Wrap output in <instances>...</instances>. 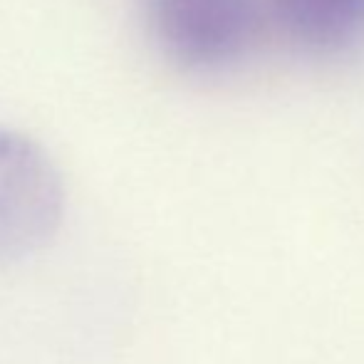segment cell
<instances>
[{
  "label": "cell",
  "instance_id": "cell-1",
  "mask_svg": "<svg viewBox=\"0 0 364 364\" xmlns=\"http://www.w3.org/2000/svg\"><path fill=\"white\" fill-rule=\"evenodd\" d=\"M65 191L58 168L33 141L0 132V265L40 253L58 235Z\"/></svg>",
  "mask_w": 364,
  "mask_h": 364
},
{
  "label": "cell",
  "instance_id": "cell-2",
  "mask_svg": "<svg viewBox=\"0 0 364 364\" xmlns=\"http://www.w3.org/2000/svg\"><path fill=\"white\" fill-rule=\"evenodd\" d=\"M146 10L164 53L198 73L238 63L258 30V0H146Z\"/></svg>",
  "mask_w": 364,
  "mask_h": 364
},
{
  "label": "cell",
  "instance_id": "cell-3",
  "mask_svg": "<svg viewBox=\"0 0 364 364\" xmlns=\"http://www.w3.org/2000/svg\"><path fill=\"white\" fill-rule=\"evenodd\" d=\"M280 25L315 53H340L364 38V0H273Z\"/></svg>",
  "mask_w": 364,
  "mask_h": 364
}]
</instances>
